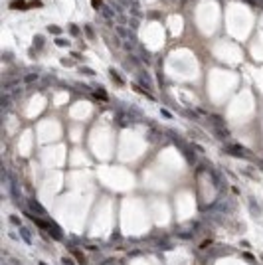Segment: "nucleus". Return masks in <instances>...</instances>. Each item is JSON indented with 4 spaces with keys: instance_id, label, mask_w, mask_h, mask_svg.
<instances>
[{
    "instance_id": "f257e3e1",
    "label": "nucleus",
    "mask_w": 263,
    "mask_h": 265,
    "mask_svg": "<svg viewBox=\"0 0 263 265\" xmlns=\"http://www.w3.org/2000/svg\"><path fill=\"white\" fill-rule=\"evenodd\" d=\"M210 208H214V210H218L220 214H224V216H228V214H232L233 212V202L232 200H220V202H216L214 206H210Z\"/></svg>"
},
{
    "instance_id": "f03ea898",
    "label": "nucleus",
    "mask_w": 263,
    "mask_h": 265,
    "mask_svg": "<svg viewBox=\"0 0 263 265\" xmlns=\"http://www.w3.org/2000/svg\"><path fill=\"white\" fill-rule=\"evenodd\" d=\"M117 34H119V36L123 38L125 42H133V44H135V42H137L135 34H133L131 30H127V28H125V26H117Z\"/></svg>"
},
{
    "instance_id": "7ed1b4c3",
    "label": "nucleus",
    "mask_w": 263,
    "mask_h": 265,
    "mask_svg": "<svg viewBox=\"0 0 263 265\" xmlns=\"http://www.w3.org/2000/svg\"><path fill=\"white\" fill-rule=\"evenodd\" d=\"M10 190H12V198H14L16 202H20L22 192H20V186H18V180L16 178H10Z\"/></svg>"
},
{
    "instance_id": "20e7f679",
    "label": "nucleus",
    "mask_w": 263,
    "mask_h": 265,
    "mask_svg": "<svg viewBox=\"0 0 263 265\" xmlns=\"http://www.w3.org/2000/svg\"><path fill=\"white\" fill-rule=\"evenodd\" d=\"M28 206H30V208L34 210V212L38 214V216H44V214H46L44 206H42V204H40L38 200H34V198H30V200H28Z\"/></svg>"
},
{
    "instance_id": "39448f33",
    "label": "nucleus",
    "mask_w": 263,
    "mask_h": 265,
    "mask_svg": "<svg viewBox=\"0 0 263 265\" xmlns=\"http://www.w3.org/2000/svg\"><path fill=\"white\" fill-rule=\"evenodd\" d=\"M20 235H22V239L28 243V245H32V243H34V237H32L30 230H28L26 226H20Z\"/></svg>"
},
{
    "instance_id": "423d86ee",
    "label": "nucleus",
    "mask_w": 263,
    "mask_h": 265,
    "mask_svg": "<svg viewBox=\"0 0 263 265\" xmlns=\"http://www.w3.org/2000/svg\"><path fill=\"white\" fill-rule=\"evenodd\" d=\"M228 153L233 154V156H243L245 150H243V146H239V145H229L228 146Z\"/></svg>"
},
{
    "instance_id": "0eeeda50",
    "label": "nucleus",
    "mask_w": 263,
    "mask_h": 265,
    "mask_svg": "<svg viewBox=\"0 0 263 265\" xmlns=\"http://www.w3.org/2000/svg\"><path fill=\"white\" fill-rule=\"evenodd\" d=\"M12 99H14V95H10V93H2V111L6 113L8 109H10V103H12Z\"/></svg>"
},
{
    "instance_id": "6e6552de",
    "label": "nucleus",
    "mask_w": 263,
    "mask_h": 265,
    "mask_svg": "<svg viewBox=\"0 0 263 265\" xmlns=\"http://www.w3.org/2000/svg\"><path fill=\"white\" fill-rule=\"evenodd\" d=\"M141 81H143L144 83V87H147V89H152V79H150L148 77V73H147V71H144V69H141Z\"/></svg>"
},
{
    "instance_id": "1a4fd4ad",
    "label": "nucleus",
    "mask_w": 263,
    "mask_h": 265,
    "mask_svg": "<svg viewBox=\"0 0 263 265\" xmlns=\"http://www.w3.org/2000/svg\"><path fill=\"white\" fill-rule=\"evenodd\" d=\"M10 8L12 10H26V2H24V0H12L10 2Z\"/></svg>"
},
{
    "instance_id": "9d476101",
    "label": "nucleus",
    "mask_w": 263,
    "mask_h": 265,
    "mask_svg": "<svg viewBox=\"0 0 263 265\" xmlns=\"http://www.w3.org/2000/svg\"><path fill=\"white\" fill-rule=\"evenodd\" d=\"M212 176H214V184H216V186H218V188H225V180H224V176H220L216 170L212 172Z\"/></svg>"
},
{
    "instance_id": "9b49d317",
    "label": "nucleus",
    "mask_w": 263,
    "mask_h": 265,
    "mask_svg": "<svg viewBox=\"0 0 263 265\" xmlns=\"http://www.w3.org/2000/svg\"><path fill=\"white\" fill-rule=\"evenodd\" d=\"M127 117H131V119H135V121H141L144 115H143L141 111H137L135 107H131V109H129V113H127Z\"/></svg>"
},
{
    "instance_id": "f8f14e48",
    "label": "nucleus",
    "mask_w": 263,
    "mask_h": 265,
    "mask_svg": "<svg viewBox=\"0 0 263 265\" xmlns=\"http://www.w3.org/2000/svg\"><path fill=\"white\" fill-rule=\"evenodd\" d=\"M214 129H216V137L218 138H228L229 137V131L225 127H214Z\"/></svg>"
},
{
    "instance_id": "ddd939ff",
    "label": "nucleus",
    "mask_w": 263,
    "mask_h": 265,
    "mask_svg": "<svg viewBox=\"0 0 263 265\" xmlns=\"http://www.w3.org/2000/svg\"><path fill=\"white\" fill-rule=\"evenodd\" d=\"M48 232L52 234V235H53L56 239H61V232L57 230V226H56V224H49V230H48Z\"/></svg>"
},
{
    "instance_id": "4468645a",
    "label": "nucleus",
    "mask_w": 263,
    "mask_h": 265,
    "mask_svg": "<svg viewBox=\"0 0 263 265\" xmlns=\"http://www.w3.org/2000/svg\"><path fill=\"white\" fill-rule=\"evenodd\" d=\"M210 121L214 123V127H224V119L220 115H210Z\"/></svg>"
},
{
    "instance_id": "2eb2a0df",
    "label": "nucleus",
    "mask_w": 263,
    "mask_h": 265,
    "mask_svg": "<svg viewBox=\"0 0 263 265\" xmlns=\"http://www.w3.org/2000/svg\"><path fill=\"white\" fill-rule=\"evenodd\" d=\"M38 81V73H28V75H24V83H36Z\"/></svg>"
},
{
    "instance_id": "dca6fc26",
    "label": "nucleus",
    "mask_w": 263,
    "mask_h": 265,
    "mask_svg": "<svg viewBox=\"0 0 263 265\" xmlns=\"http://www.w3.org/2000/svg\"><path fill=\"white\" fill-rule=\"evenodd\" d=\"M101 10H103V16H105V18H115V10H113V8H107V6H103Z\"/></svg>"
},
{
    "instance_id": "f3484780",
    "label": "nucleus",
    "mask_w": 263,
    "mask_h": 265,
    "mask_svg": "<svg viewBox=\"0 0 263 265\" xmlns=\"http://www.w3.org/2000/svg\"><path fill=\"white\" fill-rule=\"evenodd\" d=\"M192 235H194V232H176V237L180 239H192Z\"/></svg>"
},
{
    "instance_id": "a211bd4d",
    "label": "nucleus",
    "mask_w": 263,
    "mask_h": 265,
    "mask_svg": "<svg viewBox=\"0 0 263 265\" xmlns=\"http://www.w3.org/2000/svg\"><path fill=\"white\" fill-rule=\"evenodd\" d=\"M109 73H111V77H113V79H115V81H117V83H119V85H123V79H121V77H119V73H117V71H115V69H111V71H109Z\"/></svg>"
},
{
    "instance_id": "6ab92c4d",
    "label": "nucleus",
    "mask_w": 263,
    "mask_h": 265,
    "mask_svg": "<svg viewBox=\"0 0 263 265\" xmlns=\"http://www.w3.org/2000/svg\"><path fill=\"white\" fill-rule=\"evenodd\" d=\"M83 30H85V34H87V38H89V40H93V38H95V34H93V28H91L89 24H87V26L83 28Z\"/></svg>"
},
{
    "instance_id": "aec40b11",
    "label": "nucleus",
    "mask_w": 263,
    "mask_h": 265,
    "mask_svg": "<svg viewBox=\"0 0 263 265\" xmlns=\"http://www.w3.org/2000/svg\"><path fill=\"white\" fill-rule=\"evenodd\" d=\"M241 257H243L245 261H249V263H253V261H255V257H253L251 253H247V251H243V253H241Z\"/></svg>"
},
{
    "instance_id": "412c9836",
    "label": "nucleus",
    "mask_w": 263,
    "mask_h": 265,
    "mask_svg": "<svg viewBox=\"0 0 263 265\" xmlns=\"http://www.w3.org/2000/svg\"><path fill=\"white\" fill-rule=\"evenodd\" d=\"M139 56H141V60H144L147 64L150 61V56H148V52H147V50H141V53H139Z\"/></svg>"
},
{
    "instance_id": "4be33fe9",
    "label": "nucleus",
    "mask_w": 263,
    "mask_h": 265,
    "mask_svg": "<svg viewBox=\"0 0 263 265\" xmlns=\"http://www.w3.org/2000/svg\"><path fill=\"white\" fill-rule=\"evenodd\" d=\"M73 255L77 257V261L81 263V265H85V257H83V253H79V251H75V249H73Z\"/></svg>"
},
{
    "instance_id": "5701e85b",
    "label": "nucleus",
    "mask_w": 263,
    "mask_h": 265,
    "mask_svg": "<svg viewBox=\"0 0 263 265\" xmlns=\"http://www.w3.org/2000/svg\"><path fill=\"white\" fill-rule=\"evenodd\" d=\"M48 32H52V34H56V36H60V34H61V28H57V26H48Z\"/></svg>"
},
{
    "instance_id": "b1692460",
    "label": "nucleus",
    "mask_w": 263,
    "mask_h": 265,
    "mask_svg": "<svg viewBox=\"0 0 263 265\" xmlns=\"http://www.w3.org/2000/svg\"><path fill=\"white\" fill-rule=\"evenodd\" d=\"M6 261H8V263H10V265H24V263H22V261H20V259H18V257H8V259H6Z\"/></svg>"
},
{
    "instance_id": "393cba45",
    "label": "nucleus",
    "mask_w": 263,
    "mask_h": 265,
    "mask_svg": "<svg viewBox=\"0 0 263 265\" xmlns=\"http://www.w3.org/2000/svg\"><path fill=\"white\" fill-rule=\"evenodd\" d=\"M251 214H253V216H259V206H257L253 200H251Z\"/></svg>"
},
{
    "instance_id": "a878e982",
    "label": "nucleus",
    "mask_w": 263,
    "mask_h": 265,
    "mask_svg": "<svg viewBox=\"0 0 263 265\" xmlns=\"http://www.w3.org/2000/svg\"><path fill=\"white\" fill-rule=\"evenodd\" d=\"M61 265H75V261H71V257H61Z\"/></svg>"
},
{
    "instance_id": "bb28decb",
    "label": "nucleus",
    "mask_w": 263,
    "mask_h": 265,
    "mask_svg": "<svg viewBox=\"0 0 263 265\" xmlns=\"http://www.w3.org/2000/svg\"><path fill=\"white\" fill-rule=\"evenodd\" d=\"M79 71H81V73H85V75H95V71H93V69H89V67H81Z\"/></svg>"
},
{
    "instance_id": "cd10ccee",
    "label": "nucleus",
    "mask_w": 263,
    "mask_h": 265,
    "mask_svg": "<svg viewBox=\"0 0 263 265\" xmlns=\"http://www.w3.org/2000/svg\"><path fill=\"white\" fill-rule=\"evenodd\" d=\"M34 44H36V48H42V44H44L42 36H36V38H34Z\"/></svg>"
},
{
    "instance_id": "c85d7f7f",
    "label": "nucleus",
    "mask_w": 263,
    "mask_h": 265,
    "mask_svg": "<svg viewBox=\"0 0 263 265\" xmlns=\"http://www.w3.org/2000/svg\"><path fill=\"white\" fill-rule=\"evenodd\" d=\"M10 222H12L14 226H18V228L22 226V224H20V218H18V216H10Z\"/></svg>"
},
{
    "instance_id": "c756f323",
    "label": "nucleus",
    "mask_w": 263,
    "mask_h": 265,
    "mask_svg": "<svg viewBox=\"0 0 263 265\" xmlns=\"http://www.w3.org/2000/svg\"><path fill=\"white\" fill-rule=\"evenodd\" d=\"M160 113H162V117H166V119H172V113H170L168 109H160Z\"/></svg>"
},
{
    "instance_id": "7c9ffc66",
    "label": "nucleus",
    "mask_w": 263,
    "mask_h": 265,
    "mask_svg": "<svg viewBox=\"0 0 263 265\" xmlns=\"http://www.w3.org/2000/svg\"><path fill=\"white\" fill-rule=\"evenodd\" d=\"M129 22H131V28H133V30H137V28H139V20H137V18H131Z\"/></svg>"
},
{
    "instance_id": "2f4dec72",
    "label": "nucleus",
    "mask_w": 263,
    "mask_h": 265,
    "mask_svg": "<svg viewBox=\"0 0 263 265\" xmlns=\"http://www.w3.org/2000/svg\"><path fill=\"white\" fill-rule=\"evenodd\" d=\"M56 44L57 46H69V42L68 40H61V38H56Z\"/></svg>"
},
{
    "instance_id": "473e14b6",
    "label": "nucleus",
    "mask_w": 263,
    "mask_h": 265,
    "mask_svg": "<svg viewBox=\"0 0 263 265\" xmlns=\"http://www.w3.org/2000/svg\"><path fill=\"white\" fill-rule=\"evenodd\" d=\"M69 32H71L73 36H77V34H79V28L75 26V24H71V26H69Z\"/></svg>"
},
{
    "instance_id": "72a5a7b5",
    "label": "nucleus",
    "mask_w": 263,
    "mask_h": 265,
    "mask_svg": "<svg viewBox=\"0 0 263 265\" xmlns=\"http://www.w3.org/2000/svg\"><path fill=\"white\" fill-rule=\"evenodd\" d=\"M30 6H34V8H42V2H40V0H32Z\"/></svg>"
},
{
    "instance_id": "f704fd0d",
    "label": "nucleus",
    "mask_w": 263,
    "mask_h": 265,
    "mask_svg": "<svg viewBox=\"0 0 263 265\" xmlns=\"http://www.w3.org/2000/svg\"><path fill=\"white\" fill-rule=\"evenodd\" d=\"M91 4H93V8H97V10H99V8H103V6H101V0H93Z\"/></svg>"
},
{
    "instance_id": "c9c22d12",
    "label": "nucleus",
    "mask_w": 263,
    "mask_h": 265,
    "mask_svg": "<svg viewBox=\"0 0 263 265\" xmlns=\"http://www.w3.org/2000/svg\"><path fill=\"white\" fill-rule=\"evenodd\" d=\"M212 245V239H206V241L202 243V249H206V247H210Z\"/></svg>"
},
{
    "instance_id": "e433bc0d",
    "label": "nucleus",
    "mask_w": 263,
    "mask_h": 265,
    "mask_svg": "<svg viewBox=\"0 0 263 265\" xmlns=\"http://www.w3.org/2000/svg\"><path fill=\"white\" fill-rule=\"evenodd\" d=\"M188 117H190V119H198V117H196V113H194V111H188Z\"/></svg>"
},
{
    "instance_id": "4c0bfd02",
    "label": "nucleus",
    "mask_w": 263,
    "mask_h": 265,
    "mask_svg": "<svg viewBox=\"0 0 263 265\" xmlns=\"http://www.w3.org/2000/svg\"><path fill=\"white\" fill-rule=\"evenodd\" d=\"M40 265H48V263H44V261H40Z\"/></svg>"
}]
</instances>
